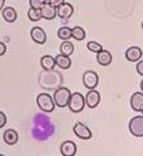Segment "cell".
I'll return each instance as SVG.
<instances>
[{
	"instance_id": "28",
	"label": "cell",
	"mask_w": 143,
	"mask_h": 156,
	"mask_svg": "<svg viewBox=\"0 0 143 156\" xmlns=\"http://www.w3.org/2000/svg\"><path fill=\"white\" fill-rule=\"evenodd\" d=\"M47 3L50 4V5H53L54 8H57V6H59L62 3H64V0H48Z\"/></svg>"
},
{
	"instance_id": "33",
	"label": "cell",
	"mask_w": 143,
	"mask_h": 156,
	"mask_svg": "<svg viewBox=\"0 0 143 156\" xmlns=\"http://www.w3.org/2000/svg\"><path fill=\"white\" fill-rule=\"evenodd\" d=\"M142 29H143V21H142Z\"/></svg>"
},
{
	"instance_id": "27",
	"label": "cell",
	"mask_w": 143,
	"mask_h": 156,
	"mask_svg": "<svg viewBox=\"0 0 143 156\" xmlns=\"http://www.w3.org/2000/svg\"><path fill=\"white\" fill-rule=\"evenodd\" d=\"M136 70H137V73H138L141 76H143V60H138V61H137Z\"/></svg>"
},
{
	"instance_id": "21",
	"label": "cell",
	"mask_w": 143,
	"mask_h": 156,
	"mask_svg": "<svg viewBox=\"0 0 143 156\" xmlns=\"http://www.w3.org/2000/svg\"><path fill=\"white\" fill-rule=\"evenodd\" d=\"M85 36H87L85 30L82 27H74V28H72V37L75 39V40L82 41V40H84V39H85Z\"/></svg>"
},
{
	"instance_id": "3",
	"label": "cell",
	"mask_w": 143,
	"mask_h": 156,
	"mask_svg": "<svg viewBox=\"0 0 143 156\" xmlns=\"http://www.w3.org/2000/svg\"><path fill=\"white\" fill-rule=\"evenodd\" d=\"M36 105L43 112H51L55 109L54 100L49 94H39L36 96Z\"/></svg>"
},
{
	"instance_id": "24",
	"label": "cell",
	"mask_w": 143,
	"mask_h": 156,
	"mask_svg": "<svg viewBox=\"0 0 143 156\" xmlns=\"http://www.w3.org/2000/svg\"><path fill=\"white\" fill-rule=\"evenodd\" d=\"M87 49L89 50V51H92V53H98V51H100L102 49H103V46H102V44H99V43H97V41H89L88 44H87Z\"/></svg>"
},
{
	"instance_id": "11",
	"label": "cell",
	"mask_w": 143,
	"mask_h": 156,
	"mask_svg": "<svg viewBox=\"0 0 143 156\" xmlns=\"http://www.w3.org/2000/svg\"><path fill=\"white\" fill-rule=\"evenodd\" d=\"M40 14H42V19L53 20L57 16V8H54L53 5H50L48 3H44L43 6L40 8Z\"/></svg>"
},
{
	"instance_id": "34",
	"label": "cell",
	"mask_w": 143,
	"mask_h": 156,
	"mask_svg": "<svg viewBox=\"0 0 143 156\" xmlns=\"http://www.w3.org/2000/svg\"><path fill=\"white\" fill-rule=\"evenodd\" d=\"M141 112H142V114H143V109H142V111H141Z\"/></svg>"
},
{
	"instance_id": "9",
	"label": "cell",
	"mask_w": 143,
	"mask_h": 156,
	"mask_svg": "<svg viewBox=\"0 0 143 156\" xmlns=\"http://www.w3.org/2000/svg\"><path fill=\"white\" fill-rule=\"evenodd\" d=\"M74 12V8L69 3H62L59 6H57V16L60 19H69Z\"/></svg>"
},
{
	"instance_id": "26",
	"label": "cell",
	"mask_w": 143,
	"mask_h": 156,
	"mask_svg": "<svg viewBox=\"0 0 143 156\" xmlns=\"http://www.w3.org/2000/svg\"><path fill=\"white\" fill-rule=\"evenodd\" d=\"M6 121H8L6 115H5L3 111H0V129L4 127V126L6 125Z\"/></svg>"
},
{
	"instance_id": "29",
	"label": "cell",
	"mask_w": 143,
	"mask_h": 156,
	"mask_svg": "<svg viewBox=\"0 0 143 156\" xmlns=\"http://www.w3.org/2000/svg\"><path fill=\"white\" fill-rule=\"evenodd\" d=\"M5 53H6V45L3 41H0V56H3Z\"/></svg>"
},
{
	"instance_id": "32",
	"label": "cell",
	"mask_w": 143,
	"mask_h": 156,
	"mask_svg": "<svg viewBox=\"0 0 143 156\" xmlns=\"http://www.w3.org/2000/svg\"><path fill=\"white\" fill-rule=\"evenodd\" d=\"M42 2H43V3H47V2H48V0H42Z\"/></svg>"
},
{
	"instance_id": "1",
	"label": "cell",
	"mask_w": 143,
	"mask_h": 156,
	"mask_svg": "<svg viewBox=\"0 0 143 156\" xmlns=\"http://www.w3.org/2000/svg\"><path fill=\"white\" fill-rule=\"evenodd\" d=\"M38 83L40 85V87H43L44 90H57L58 87L62 86L63 84V75L54 69L50 70H43L39 74V79Z\"/></svg>"
},
{
	"instance_id": "4",
	"label": "cell",
	"mask_w": 143,
	"mask_h": 156,
	"mask_svg": "<svg viewBox=\"0 0 143 156\" xmlns=\"http://www.w3.org/2000/svg\"><path fill=\"white\" fill-rule=\"evenodd\" d=\"M85 106V100L84 96L81 93H72L69 102H68V108L74 114H79L81 111H83Z\"/></svg>"
},
{
	"instance_id": "14",
	"label": "cell",
	"mask_w": 143,
	"mask_h": 156,
	"mask_svg": "<svg viewBox=\"0 0 143 156\" xmlns=\"http://www.w3.org/2000/svg\"><path fill=\"white\" fill-rule=\"evenodd\" d=\"M3 140L8 145H15L19 141V134L15 131L14 129H8L3 134Z\"/></svg>"
},
{
	"instance_id": "5",
	"label": "cell",
	"mask_w": 143,
	"mask_h": 156,
	"mask_svg": "<svg viewBox=\"0 0 143 156\" xmlns=\"http://www.w3.org/2000/svg\"><path fill=\"white\" fill-rule=\"evenodd\" d=\"M129 133L136 137H143V116H134L128 124Z\"/></svg>"
},
{
	"instance_id": "18",
	"label": "cell",
	"mask_w": 143,
	"mask_h": 156,
	"mask_svg": "<svg viewBox=\"0 0 143 156\" xmlns=\"http://www.w3.org/2000/svg\"><path fill=\"white\" fill-rule=\"evenodd\" d=\"M3 18L6 23H14L18 19V14H17V10L11 6L4 8L3 9Z\"/></svg>"
},
{
	"instance_id": "22",
	"label": "cell",
	"mask_w": 143,
	"mask_h": 156,
	"mask_svg": "<svg viewBox=\"0 0 143 156\" xmlns=\"http://www.w3.org/2000/svg\"><path fill=\"white\" fill-rule=\"evenodd\" d=\"M58 37L62 40H69L72 37V28L69 27H62L58 30Z\"/></svg>"
},
{
	"instance_id": "10",
	"label": "cell",
	"mask_w": 143,
	"mask_h": 156,
	"mask_svg": "<svg viewBox=\"0 0 143 156\" xmlns=\"http://www.w3.org/2000/svg\"><path fill=\"white\" fill-rule=\"evenodd\" d=\"M30 36H32V40L35 44H39V45H43L47 41V34H45V31L42 28H39V27H34L30 30Z\"/></svg>"
},
{
	"instance_id": "17",
	"label": "cell",
	"mask_w": 143,
	"mask_h": 156,
	"mask_svg": "<svg viewBox=\"0 0 143 156\" xmlns=\"http://www.w3.org/2000/svg\"><path fill=\"white\" fill-rule=\"evenodd\" d=\"M97 61L99 62V65H102V66H108V65H111V62H112V54L108 50L102 49L100 51L97 53Z\"/></svg>"
},
{
	"instance_id": "30",
	"label": "cell",
	"mask_w": 143,
	"mask_h": 156,
	"mask_svg": "<svg viewBox=\"0 0 143 156\" xmlns=\"http://www.w3.org/2000/svg\"><path fill=\"white\" fill-rule=\"evenodd\" d=\"M4 4H5V0H0V10L4 9Z\"/></svg>"
},
{
	"instance_id": "13",
	"label": "cell",
	"mask_w": 143,
	"mask_h": 156,
	"mask_svg": "<svg viewBox=\"0 0 143 156\" xmlns=\"http://www.w3.org/2000/svg\"><path fill=\"white\" fill-rule=\"evenodd\" d=\"M131 108L136 112H141L143 109V93H134L131 96Z\"/></svg>"
},
{
	"instance_id": "16",
	"label": "cell",
	"mask_w": 143,
	"mask_h": 156,
	"mask_svg": "<svg viewBox=\"0 0 143 156\" xmlns=\"http://www.w3.org/2000/svg\"><path fill=\"white\" fill-rule=\"evenodd\" d=\"M55 66H59L60 69L63 70H68L70 66H72V60H70V56H67V55H63V54H58L55 58Z\"/></svg>"
},
{
	"instance_id": "20",
	"label": "cell",
	"mask_w": 143,
	"mask_h": 156,
	"mask_svg": "<svg viewBox=\"0 0 143 156\" xmlns=\"http://www.w3.org/2000/svg\"><path fill=\"white\" fill-rule=\"evenodd\" d=\"M74 53V45L70 43V40H63L60 44V54L70 56Z\"/></svg>"
},
{
	"instance_id": "7",
	"label": "cell",
	"mask_w": 143,
	"mask_h": 156,
	"mask_svg": "<svg viewBox=\"0 0 143 156\" xmlns=\"http://www.w3.org/2000/svg\"><path fill=\"white\" fill-rule=\"evenodd\" d=\"M84 100H85V105L89 109H96L100 102V94L96 89H90L88 94L84 96Z\"/></svg>"
},
{
	"instance_id": "31",
	"label": "cell",
	"mask_w": 143,
	"mask_h": 156,
	"mask_svg": "<svg viewBox=\"0 0 143 156\" xmlns=\"http://www.w3.org/2000/svg\"><path fill=\"white\" fill-rule=\"evenodd\" d=\"M141 90H142V93H143V80L141 81Z\"/></svg>"
},
{
	"instance_id": "8",
	"label": "cell",
	"mask_w": 143,
	"mask_h": 156,
	"mask_svg": "<svg viewBox=\"0 0 143 156\" xmlns=\"http://www.w3.org/2000/svg\"><path fill=\"white\" fill-rule=\"evenodd\" d=\"M73 133L77 135V137H79L82 140L92 139V131H90V129L82 122H77L73 126Z\"/></svg>"
},
{
	"instance_id": "6",
	"label": "cell",
	"mask_w": 143,
	"mask_h": 156,
	"mask_svg": "<svg viewBox=\"0 0 143 156\" xmlns=\"http://www.w3.org/2000/svg\"><path fill=\"white\" fill-rule=\"evenodd\" d=\"M99 84V76L96 71L93 70H88L83 74V85L90 90V89H96Z\"/></svg>"
},
{
	"instance_id": "25",
	"label": "cell",
	"mask_w": 143,
	"mask_h": 156,
	"mask_svg": "<svg viewBox=\"0 0 143 156\" xmlns=\"http://www.w3.org/2000/svg\"><path fill=\"white\" fill-rule=\"evenodd\" d=\"M43 2L42 0H29V5L30 8H34V9H40L43 6Z\"/></svg>"
},
{
	"instance_id": "15",
	"label": "cell",
	"mask_w": 143,
	"mask_h": 156,
	"mask_svg": "<svg viewBox=\"0 0 143 156\" xmlns=\"http://www.w3.org/2000/svg\"><path fill=\"white\" fill-rule=\"evenodd\" d=\"M60 154L63 156H74L77 154V145L73 141H64L60 145Z\"/></svg>"
},
{
	"instance_id": "19",
	"label": "cell",
	"mask_w": 143,
	"mask_h": 156,
	"mask_svg": "<svg viewBox=\"0 0 143 156\" xmlns=\"http://www.w3.org/2000/svg\"><path fill=\"white\" fill-rule=\"evenodd\" d=\"M40 65L43 70H50V69H54L55 68V60L53 56L50 55H44L40 59Z\"/></svg>"
},
{
	"instance_id": "23",
	"label": "cell",
	"mask_w": 143,
	"mask_h": 156,
	"mask_svg": "<svg viewBox=\"0 0 143 156\" xmlns=\"http://www.w3.org/2000/svg\"><path fill=\"white\" fill-rule=\"evenodd\" d=\"M28 18L32 21H39L42 19V14H40V9H34V8H29L28 10Z\"/></svg>"
},
{
	"instance_id": "2",
	"label": "cell",
	"mask_w": 143,
	"mask_h": 156,
	"mask_svg": "<svg viewBox=\"0 0 143 156\" xmlns=\"http://www.w3.org/2000/svg\"><path fill=\"white\" fill-rule=\"evenodd\" d=\"M70 95H72V93H70V90L68 87L60 86L57 90H54L53 100H54L55 106H58V108H66V106H68Z\"/></svg>"
},
{
	"instance_id": "12",
	"label": "cell",
	"mask_w": 143,
	"mask_h": 156,
	"mask_svg": "<svg viewBox=\"0 0 143 156\" xmlns=\"http://www.w3.org/2000/svg\"><path fill=\"white\" fill-rule=\"evenodd\" d=\"M142 55H143L142 49L138 46H131L126 51V59L131 62H137L138 60H141Z\"/></svg>"
}]
</instances>
